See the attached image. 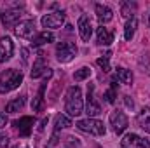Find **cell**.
<instances>
[{"instance_id":"cell-9","label":"cell","mask_w":150,"mask_h":148,"mask_svg":"<svg viewBox=\"0 0 150 148\" xmlns=\"http://www.w3.org/2000/svg\"><path fill=\"white\" fill-rule=\"evenodd\" d=\"M40 21H42V26L44 28H59L65 23V12L63 11H58V12L45 14V16H42Z\"/></svg>"},{"instance_id":"cell-25","label":"cell","mask_w":150,"mask_h":148,"mask_svg":"<svg viewBox=\"0 0 150 148\" xmlns=\"http://www.w3.org/2000/svg\"><path fill=\"white\" fill-rule=\"evenodd\" d=\"M105 98H107V103L113 105L115 103V98H117V78L113 77L112 82H110V89L105 92Z\"/></svg>"},{"instance_id":"cell-10","label":"cell","mask_w":150,"mask_h":148,"mask_svg":"<svg viewBox=\"0 0 150 148\" xmlns=\"http://www.w3.org/2000/svg\"><path fill=\"white\" fill-rule=\"evenodd\" d=\"M14 54V42L11 37L0 38V63H5L12 58Z\"/></svg>"},{"instance_id":"cell-23","label":"cell","mask_w":150,"mask_h":148,"mask_svg":"<svg viewBox=\"0 0 150 148\" xmlns=\"http://www.w3.org/2000/svg\"><path fill=\"white\" fill-rule=\"evenodd\" d=\"M136 28H138V19H136V18H131V19L127 21L126 28H124V38H126V40H131V38L134 37Z\"/></svg>"},{"instance_id":"cell-8","label":"cell","mask_w":150,"mask_h":148,"mask_svg":"<svg viewBox=\"0 0 150 148\" xmlns=\"http://www.w3.org/2000/svg\"><path fill=\"white\" fill-rule=\"evenodd\" d=\"M14 33L19 38H33V35H35V21H32V19L19 21L14 26Z\"/></svg>"},{"instance_id":"cell-6","label":"cell","mask_w":150,"mask_h":148,"mask_svg":"<svg viewBox=\"0 0 150 148\" xmlns=\"http://www.w3.org/2000/svg\"><path fill=\"white\" fill-rule=\"evenodd\" d=\"M120 148H150V140H145L134 132H129L122 138Z\"/></svg>"},{"instance_id":"cell-2","label":"cell","mask_w":150,"mask_h":148,"mask_svg":"<svg viewBox=\"0 0 150 148\" xmlns=\"http://www.w3.org/2000/svg\"><path fill=\"white\" fill-rule=\"evenodd\" d=\"M21 82H23V73L21 72H18L14 68L5 70V72H2V75H0V92L5 94V92L14 91V89L19 87Z\"/></svg>"},{"instance_id":"cell-21","label":"cell","mask_w":150,"mask_h":148,"mask_svg":"<svg viewBox=\"0 0 150 148\" xmlns=\"http://www.w3.org/2000/svg\"><path fill=\"white\" fill-rule=\"evenodd\" d=\"M25 103H26V96H19V98H16V99L9 101V103L5 105V111H7V113L19 111L23 106H25Z\"/></svg>"},{"instance_id":"cell-11","label":"cell","mask_w":150,"mask_h":148,"mask_svg":"<svg viewBox=\"0 0 150 148\" xmlns=\"http://www.w3.org/2000/svg\"><path fill=\"white\" fill-rule=\"evenodd\" d=\"M19 18H21L19 9H5L4 14H2V25L5 28H14L19 23Z\"/></svg>"},{"instance_id":"cell-14","label":"cell","mask_w":150,"mask_h":148,"mask_svg":"<svg viewBox=\"0 0 150 148\" xmlns=\"http://www.w3.org/2000/svg\"><path fill=\"white\" fill-rule=\"evenodd\" d=\"M42 75H45V77H51V75H52V70H51V68H47V65H45L44 58L40 56L37 61L33 63V70H32V78H38V77H42Z\"/></svg>"},{"instance_id":"cell-32","label":"cell","mask_w":150,"mask_h":148,"mask_svg":"<svg viewBox=\"0 0 150 148\" xmlns=\"http://www.w3.org/2000/svg\"><path fill=\"white\" fill-rule=\"evenodd\" d=\"M14 148H19V147H14Z\"/></svg>"},{"instance_id":"cell-4","label":"cell","mask_w":150,"mask_h":148,"mask_svg":"<svg viewBox=\"0 0 150 148\" xmlns=\"http://www.w3.org/2000/svg\"><path fill=\"white\" fill-rule=\"evenodd\" d=\"M77 56V47L72 42H59L56 45V58L59 63H70Z\"/></svg>"},{"instance_id":"cell-16","label":"cell","mask_w":150,"mask_h":148,"mask_svg":"<svg viewBox=\"0 0 150 148\" xmlns=\"http://www.w3.org/2000/svg\"><path fill=\"white\" fill-rule=\"evenodd\" d=\"M96 16H98V19H100L101 26H103L105 23H110L113 19L112 9L107 7V5H103V4H96Z\"/></svg>"},{"instance_id":"cell-18","label":"cell","mask_w":150,"mask_h":148,"mask_svg":"<svg viewBox=\"0 0 150 148\" xmlns=\"http://www.w3.org/2000/svg\"><path fill=\"white\" fill-rule=\"evenodd\" d=\"M96 42H98V45H110L113 42V33L108 32V28L100 26L96 30Z\"/></svg>"},{"instance_id":"cell-27","label":"cell","mask_w":150,"mask_h":148,"mask_svg":"<svg viewBox=\"0 0 150 148\" xmlns=\"http://www.w3.org/2000/svg\"><path fill=\"white\" fill-rule=\"evenodd\" d=\"M108 59H110V52H107L103 58H98V59H96L98 66H100L103 72H110V63H108Z\"/></svg>"},{"instance_id":"cell-1","label":"cell","mask_w":150,"mask_h":148,"mask_svg":"<svg viewBox=\"0 0 150 148\" xmlns=\"http://www.w3.org/2000/svg\"><path fill=\"white\" fill-rule=\"evenodd\" d=\"M65 110L70 117H79L84 110V103H82V91L79 85H72L67 92L65 98Z\"/></svg>"},{"instance_id":"cell-3","label":"cell","mask_w":150,"mask_h":148,"mask_svg":"<svg viewBox=\"0 0 150 148\" xmlns=\"http://www.w3.org/2000/svg\"><path fill=\"white\" fill-rule=\"evenodd\" d=\"M77 127L80 131H84V132L93 134V136H103L107 132L103 122L98 120V118H84V120H79L77 122Z\"/></svg>"},{"instance_id":"cell-28","label":"cell","mask_w":150,"mask_h":148,"mask_svg":"<svg viewBox=\"0 0 150 148\" xmlns=\"http://www.w3.org/2000/svg\"><path fill=\"white\" fill-rule=\"evenodd\" d=\"M7 147H9V138L0 132V148H7Z\"/></svg>"},{"instance_id":"cell-5","label":"cell","mask_w":150,"mask_h":148,"mask_svg":"<svg viewBox=\"0 0 150 148\" xmlns=\"http://www.w3.org/2000/svg\"><path fill=\"white\" fill-rule=\"evenodd\" d=\"M108 120H110V125L113 127V131H115L117 134H122V132L127 129V125H129L127 115L122 110H113L112 113H110V117H108Z\"/></svg>"},{"instance_id":"cell-24","label":"cell","mask_w":150,"mask_h":148,"mask_svg":"<svg viewBox=\"0 0 150 148\" xmlns=\"http://www.w3.org/2000/svg\"><path fill=\"white\" fill-rule=\"evenodd\" d=\"M117 77H119V80H120L122 84H126V85H131V84H133V73H131V70H126V68L119 66V68H117Z\"/></svg>"},{"instance_id":"cell-29","label":"cell","mask_w":150,"mask_h":148,"mask_svg":"<svg viewBox=\"0 0 150 148\" xmlns=\"http://www.w3.org/2000/svg\"><path fill=\"white\" fill-rule=\"evenodd\" d=\"M124 103H126V106H127V108H131V110L134 108V101H133L129 96H124Z\"/></svg>"},{"instance_id":"cell-17","label":"cell","mask_w":150,"mask_h":148,"mask_svg":"<svg viewBox=\"0 0 150 148\" xmlns=\"http://www.w3.org/2000/svg\"><path fill=\"white\" fill-rule=\"evenodd\" d=\"M136 122L145 132L150 134V106H143L142 108V111L136 115Z\"/></svg>"},{"instance_id":"cell-19","label":"cell","mask_w":150,"mask_h":148,"mask_svg":"<svg viewBox=\"0 0 150 148\" xmlns=\"http://www.w3.org/2000/svg\"><path fill=\"white\" fill-rule=\"evenodd\" d=\"M45 87H47V80L40 85L38 94L35 96V99H33V103H32V110L33 111H42L44 110V92H45Z\"/></svg>"},{"instance_id":"cell-15","label":"cell","mask_w":150,"mask_h":148,"mask_svg":"<svg viewBox=\"0 0 150 148\" xmlns=\"http://www.w3.org/2000/svg\"><path fill=\"white\" fill-rule=\"evenodd\" d=\"M67 127H72V120L65 115H58L56 117V125H54V134H52V140H51V147L58 143V132L59 129H67Z\"/></svg>"},{"instance_id":"cell-30","label":"cell","mask_w":150,"mask_h":148,"mask_svg":"<svg viewBox=\"0 0 150 148\" xmlns=\"http://www.w3.org/2000/svg\"><path fill=\"white\" fill-rule=\"evenodd\" d=\"M7 122H9L7 115H5V113H0V127H5V125H7Z\"/></svg>"},{"instance_id":"cell-22","label":"cell","mask_w":150,"mask_h":148,"mask_svg":"<svg viewBox=\"0 0 150 148\" xmlns=\"http://www.w3.org/2000/svg\"><path fill=\"white\" fill-rule=\"evenodd\" d=\"M134 11H136L134 2H124L122 7H120V16L126 18V19H131V18H134Z\"/></svg>"},{"instance_id":"cell-12","label":"cell","mask_w":150,"mask_h":148,"mask_svg":"<svg viewBox=\"0 0 150 148\" xmlns=\"http://www.w3.org/2000/svg\"><path fill=\"white\" fill-rule=\"evenodd\" d=\"M79 35L84 42H89V38L93 35V25H91V19L87 14H82L79 18Z\"/></svg>"},{"instance_id":"cell-13","label":"cell","mask_w":150,"mask_h":148,"mask_svg":"<svg viewBox=\"0 0 150 148\" xmlns=\"http://www.w3.org/2000/svg\"><path fill=\"white\" fill-rule=\"evenodd\" d=\"M33 117H21L19 120H16L14 122V125H16V129L19 131V134L21 136H30V132H32V129H33Z\"/></svg>"},{"instance_id":"cell-33","label":"cell","mask_w":150,"mask_h":148,"mask_svg":"<svg viewBox=\"0 0 150 148\" xmlns=\"http://www.w3.org/2000/svg\"><path fill=\"white\" fill-rule=\"evenodd\" d=\"M149 23H150V19H149Z\"/></svg>"},{"instance_id":"cell-7","label":"cell","mask_w":150,"mask_h":148,"mask_svg":"<svg viewBox=\"0 0 150 148\" xmlns=\"http://www.w3.org/2000/svg\"><path fill=\"white\" fill-rule=\"evenodd\" d=\"M86 113H87V118H94L101 113V106L100 103L96 101L94 98V85L89 84V89H87V101H86Z\"/></svg>"},{"instance_id":"cell-20","label":"cell","mask_w":150,"mask_h":148,"mask_svg":"<svg viewBox=\"0 0 150 148\" xmlns=\"http://www.w3.org/2000/svg\"><path fill=\"white\" fill-rule=\"evenodd\" d=\"M52 40H54V35L51 32H42V33H38V35H35V37L32 38V45L33 47H40V45L49 44Z\"/></svg>"},{"instance_id":"cell-31","label":"cell","mask_w":150,"mask_h":148,"mask_svg":"<svg viewBox=\"0 0 150 148\" xmlns=\"http://www.w3.org/2000/svg\"><path fill=\"white\" fill-rule=\"evenodd\" d=\"M21 54H23V61L26 63V61H28V49H23V51H21Z\"/></svg>"},{"instance_id":"cell-26","label":"cell","mask_w":150,"mask_h":148,"mask_svg":"<svg viewBox=\"0 0 150 148\" xmlns=\"http://www.w3.org/2000/svg\"><path fill=\"white\" fill-rule=\"evenodd\" d=\"M89 77H91V68H89V66H82L80 70H77L74 73L75 82H82V80H86V78H89Z\"/></svg>"}]
</instances>
